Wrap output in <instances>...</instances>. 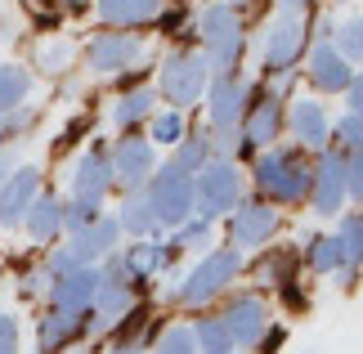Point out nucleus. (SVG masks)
I'll list each match as a JSON object with an SVG mask.
<instances>
[{
    "label": "nucleus",
    "mask_w": 363,
    "mask_h": 354,
    "mask_svg": "<svg viewBox=\"0 0 363 354\" xmlns=\"http://www.w3.org/2000/svg\"><path fill=\"white\" fill-rule=\"evenodd\" d=\"M144 54V40L130 36V32H104L90 40V67L94 72H121V67L139 63Z\"/></svg>",
    "instance_id": "a211bd4d"
},
{
    "label": "nucleus",
    "mask_w": 363,
    "mask_h": 354,
    "mask_svg": "<svg viewBox=\"0 0 363 354\" xmlns=\"http://www.w3.org/2000/svg\"><path fill=\"white\" fill-rule=\"evenodd\" d=\"M278 233V211L269 202H247L229 216V247L242 251V247H264L269 238Z\"/></svg>",
    "instance_id": "ddd939ff"
},
{
    "label": "nucleus",
    "mask_w": 363,
    "mask_h": 354,
    "mask_svg": "<svg viewBox=\"0 0 363 354\" xmlns=\"http://www.w3.org/2000/svg\"><path fill=\"white\" fill-rule=\"evenodd\" d=\"M332 238H337V251H341V269H337V274H345V282H354L359 265H363V211H350Z\"/></svg>",
    "instance_id": "5701e85b"
},
{
    "label": "nucleus",
    "mask_w": 363,
    "mask_h": 354,
    "mask_svg": "<svg viewBox=\"0 0 363 354\" xmlns=\"http://www.w3.org/2000/svg\"><path fill=\"white\" fill-rule=\"evenodd\" d=\"M198 32H202V45H206V63L220 67V72H233L242 59V23L233 18V9L229 5L202 9Z\"/></svg>",
    "instance_id": "423d86ee"
},
{
    "label": "nucleus",
    "mask_w": 363,
    "mask_h": 354,
    "mask_svg": "<svg viewBox=\"0 0 363 354\" xmlns=\"http://www.w3.org/2000/svg\"><path fill=\"white\" fill-rule=\"evenodd\" d=\"M332 50H337L345 63H350V59H363V18H350V23H345L341 32H337V45H332Z\"/></svg>",
    "instance_id": "f704fd0d"
},
{
    "label": "nucleus",
    "mask_w": 363,
    "mask_h": 354,
    "mask_svg": "<svg viewBox=\"0 0 363 354\" xmlns=\"http://www.w3.org/2000/svg\"><path fill=\"white\" fill-rule=\"evenodd\" d=\"M108 189H113V171H108V157L99 148H90L86 157L77 162V175H72V202L99 211V202L108 197Z\"/></svg>",
    "instance_id": "f3484780"
},
{
    "label": "nucleus",
    "mask_w": 363,
    "mask_h": 354,
    "mask_svg": "<svg viewBox=\"0 0 363 354\" xmlns=\"http://www.w3.org/2000/svg\"><path fill=\"white\" fill-rule=\"evenodd\" d=\"M193 345H198V354H233V341H229V332H225L220 319H198Z\"/></svg>",
    "instance_id": "7c9ffc66"
},
{
    "label": "nucleus",
    "mask_w": 363,
    "mask_h": 354,
    "mask_svg": "<svg viewBox=\"0 0 363 354\" xmlns=\"http://www.w3.org/2000/svg\"><path fill=\"white\" fill-rule=\"evenodd\" d=\"M251 179L269 197V206L274 202L301 206V202H310V189H314V162L305 157V148H269L256 157Z\"/></svg>",
    "instance_id": "f257e3e1"
},
{
    "label": "nucleus",
    "mask_w": 363,
    "mask_h": 354,
    "mask_svg": "<svg viewBox=\"0 0 363 354\" xmlns=\"http://www.w3.org/2000/svg\"><path fill=\"white\" fill-rule=\"evenodd\" d=\"M269 305L260 301V296H233V301L225 305V314H220V323H225V332H229V341L233 350H247V345H256L264 328H269Z\"/></svg>",
    "instance_id": "9b49d317"
},
{
    "label": "nucleus",
    "mask_w": 363,
    "mask_h": 354,
    "mask_svg": "<svg viewBox=\"0 0 363 354\" xmlns=\"http://www.w3.org/2000/svg\"><path fill=\"white\" fill-rule=\"evenodd\" d=\"M144 197L152 206V216H157V224H171V229H179L189 216H193V175H184L179 166L166 162L162 171H152V179L144 184Z\"/></svg>",
    "instance_id": "39448f33"
},
{
    "label": "nucleus",
    "mask_w": 363,
    "mask_h": 354,
    "mask_svg": "<svg viewBox=\"0 0 363 354\" xmlns=\"http://www.w3.org/2000/svg\"><path fill=\"white\" fill-rule=\"evenodd\" d=\"M337 139H341V148L337 153H363V117H354V112H345V117L337 121Z\"/></svg>",
    "instance_id": "c9c22d12"
},
{
    "label": "nucleus",
    "mask_w": 363,
    "mask_h": 354,
    "mask_svg": "<svg viewBox=\"0 0 363 354\" xmlns=\"http://www.w3.org/2000/svg\"><path fill=\"white\" fill-rule=\"evenodd\" d=\"M238 269H242V251H233V247H225V251H211V256H202L198 265L184 274V287H179V301L184 305H211L220 292L229 287L233 278H238Z\"/></svg>",
    "instance_id": "20e7f679"
},
{
    "label": "nucleus",
    "mask_w": 363,
    "mask_h": 354,
    "mask_svg": "<svg viewBox=\"0 0 363 354\" xmlns=\"http://www.w3.org/2000/svg\"><path fill=\"white\" fill-rule=\"evenodd\" d=\"M206 162H211V139H206V135H193V139H179V144H175L171 166H179L184 175H198Z\"/></svg>",
    "instance_id": "c756f323"
},
{
    "label": "nucleus",
    "mask_w": 363,
    "mask_h": 354,
    "mask_svg": "<svg viewBox=\"0 0 363 354\" xmlns=\"http://www.w3.org/2000/svg\"><path fill=\"white\" fill-rule=\"evenodd\" d=\"M152 354H198V345H193V328H166L162 341L152 345Z\"/></svg>",
    "instance_id": "e433bc0d"
},
{
    "label": "nucleus",
    "mask_w": 363,
    "mask_h": 354,
    "mask_svg": "<svg viewBox=\"0 0 363 354\" xmlns=\"http://www.w3.org/2000/svg\"><path fill=\"white\" fill-rule=\"evenodd\" d=\"M179 256V247H175V238L171 243H135V247H125V269L135 274V282H148V278H157L162 269H171V260Z\"/></svg>",
    "instance_id": "4be33fe9"
},
{
    "label": "nucleus",
    "mask_w": 363,
    "mask_h": 354,
    "mask_svg": "<svg viewBox=\"0 0 363 354\" xmlns=\"http://www.w3.org/2000/svg\"><path fill=\"white\" fill-rule=\"evenodd\" d=\"M117 220H108V216H94L81 233H72V243H67V251H72V260L77 265H94V260H108L117 251Z\"/></svg>",
    "instance_id": "6ab92c4d"
},
{
    "label": "nucleus",
    "mask_w": 363,
    "mask_h": 354,
    "mask_svg": "<svg viewBox=\"0 0 363 354\" xmlns=\"http://www.w3.org/2000/svg\"><path fill=\"white\" fill-rule=\"evenodd\" d=\"M0 179H5V162H0Z\"/></svg>",
    "instance_id": "49530a36"
},
{
    "label": "nucleus",
    "mask_w": 363,
    "mask_h": 354,
    "mask_svg": "<svg viewBox=\"0 0 363 354\" xmlns=\"http://www.w3.org/2000/svg\"><path fill=\"white\" fill-rule=\"evenodd\" d=\"M99 13L113 27H139L162 13V0H99Z\"/></svg>",
    "instance_id": "b1692460"
},
{
    "label": "nucleus",
    "mask_w": 363,
    "mask_h": 354,
    "mask_svg": "<svg viewBox=\"0 0 363 354\" xmlns=\"http://www.w3.org/2000/svg\"><path fill=\"white\" fill-rule=\"evenodd\" d=\"M345 202V153L323 148V157L314 162V189H310V206L318 216H341Z\"/></svg>",
    "instance_id": "f8f14e48"
},
{
    "label": "nucleus",
    "mask_w": 363,
    "mask_h": 354,
    "mask_svg": "<svg viewBox=\"0 0 363 354\" xmlns=\"http://www.w3.org/2000/svg\"><path fill=\"white\" fill-rule=\"evenodd\" d=\"M305 265H310L314 274H337V269H341L337 238H310V247H305Z\"/></svg>",
    "instance_id": "2f4dec72"
},
{
    "label": "nucleus",
    "mask_w": 363,
    "mask_h": 354,
    "mask_svg": "<svg viewBox=\"0 0 363 354\" xmlns=\"http://www.w3.org/2000/svg\"><path fill=\"white\" fill-rule=\"evenodd\" d=\"M90 328H94V309H50L36 323V345L40 354H63L67 345L86 341Z\"/></svg>",
    "instance_id": "1a4fd4ad"
},
{
    "label": "nucleus",
    "mask_w": 363,
    "mask_h": 354,
    "mask_svg": "<svg viewBox=\"0 0 363 354\" xmlns=\"http://www.w3.org/2000/svg\"><path fill=\"white\" fill-rule=\"evenodd\" d=\"M242 202V175H238V162H225V157H211L193 175V216L198 220H220V216H233Z\"/></svg>",
    "instance_id": "f03ea898"
},
{
    "label": "nucleus",
    "mask_w": 363,
    "mask_h": 354,
    "mask_svg": "<svg viewBox=\"0 0 363 354\" xmlns=\"http://www.w3.org/2000/svg\"><path fill=\"white\" fill-rule=\"evenodd\" d=\"M305 40H310V27H305L301 18H278L269 27V36H264V72H274V77H283L291 72V67L301 63V54H305Z\"/></svg>",
    "instance_id": "9d476101"
},
{
    "label": "nucleus",
    "mask_w": 363,
    "mask_h": 354,
    "mask_svg": "<svg viewBox=\"0 0 363 354\" xmlns=\"http://www.w3.org/2000/svg\"><path fill=\"white\" fill-rule=\"evenodd\" d=\"M117 229L135 233V238H148L152 229H157V216H152V206H148L144 193H125V202L117 211Z\"/></svg>",
    "instance_id": "a878e982"
},
{
    "label": "nucleus",
    "mask_w": 363,
    "mask_h": 354,
    "mask_svg": "<svg viewBox=\"0 0 363 354\" xmlns=\"http://www.w3.org/2000/svg\"><path fill=\"white\" fill-rule=\"evenodd\" d=\"M54 5H59V9H86L90 0H54Z\"/></svg>",
    "instance_id": "c03bdc74"
},
{
    "label": "nucleus",
    "mask_w": 363,
    "mask_h": 354,
    "mask_svg": "<svg viewBox=\"0 0 363 354\" xmlns=\"http://www.w3.org/2000/svg\"><path fill=\"white\" fill-rule=\"evenodd\" d=\"M99 292V265H77L50 278V309H90Z\"/></svg>",
    "instance_id": "2eb2a0df"
},
{
    "label": "nucleus",
    "mask_w": 363,
    "mask_h": 354,
    "mask_svg": "<svg viewBox=\"0 0 363 354\" xmlns=\"http://www.w3.org/2000/svg\"><path fill=\"white\" fill-rule=\"evenodd\" d=\"M211 243V220H198V216H189L184 224H179V233H175V247L179 251H198Z\"/></svg>",
    "instance_id": "72a5a7b5"
},
{
    "label": "nucleus",
    "mask_w": 363,
    "mask_h": 354,
    "mask_svg": "<svg viewBox=\"0 0 363 354\" xmlns=\"http://www.w3.org/2000/svg\"><path fill=\"white\" fill-rule=\"evenodd\" d=\"M233 354H242V350H233Z\"/></svg>",
    "instance_id": "09e8293b"
},
{
    "label": "nucleus",
    "mask_w": 363,
    "mask_h": 354,
    "mask_svg": "<svg viewBox=\"0 0 363 354\" xmlns=\"http://www.w3.org/2000/svg\"><path fill=\"white\" fill-rule=\"evenodd\" d=\"M27 90H32V72H27V67H18V63H5V67H0V112L23 108Z\"/></svg>",
    "instance_id": "c85d7f7f"
},
{
    "label": "nucleus",
    "mask_w": 363,
    "mask_h": 354,
    "mask_svg": "<svg viewBox=\"0 0 363 354\" xmlns=\"http://www.w3.org/2000/svg\"><path fill=\"white\" fill-rule=\"evenodd\" d=\"M206 99H211V104H206V108H211V126H216V131H229V126L242 121L251 90H247V81L238 72H220L211 86H206Z\"/></svg>",
    "instance_id": "4468645a"
},
{
    "label": "nucleus",
    "mask_w": 363,
    "mask_h": 354,
    "mask_svg": "<svg viewBox=\"0 0 363 354\" xmlns=\"http://www.w3.org/2000/svg\"><path fill=\"white\" fill-rule=\"evenodd\" d=\"M36 197H40V171L36 166H23L18 175H9L0 184V224H5V229H18Z\"/></svg>",
    "instance_id": "dca6fc26"
},
{
    "label": "nucleus",
    "mask_w": 363,
    "mask_h": 354,
    "mask_svg": "<svg viewBox=\"0 0 363 354\" xmlns=\"http://www.w3.org/2000/svg\"><path fill=\"white\" fill-rule=\"evenodd\" d=\"M23 224H27V233H32L36 243L59 238V233H63V202H59V197H36L32 211L23 216Z\"/></svg>",
    "instance_id": "393cba45"
},
{
    "label": "nucleus",
    "mask_w": 363,
    "mask_h": 354,
    "mask_svg": "<svg viewBox=\"0 0 363 354\" xmlns=\"http://www.w3.org/2000/svg\"><path fill=\"white\" fill-rule=\"evenodd\" d=\"M345 104H350L354 117H363V72L350 77V86H345Z\"/></svg>",
    "instance_id": "79ce46f5"
},
{
    "label": "nucleus",
    "mask_w": 363,
    "mask_h": 354,
    "mask_svg": "<svg viewBox=\"0 0 363 354\" xmlns=\"http://www.w3.org/2000/svg\"><path fill=\"white\" fill-rule=\"evenodd\" d=\"M179 139H184V117L179 112H152V144L175 148Z\"/></svg>",
    "instance_id": "473e14b6"
},
{
    "label": "nucleus",
    "mask_w": 363,
    "mask_h": 354,
    "mask_svg": "<svg viewBox=\"0 0 363 354\" xmlns=\"http://www.w3.org/2000/svg\"><path fill=\"white\" fill-rule=\"evenodd\" d=\"M211 86V63H206V54L198 50H179V54H166L162 67H157V90L162 99H171L175 108H189L198 104Z\"/></svg>",
    "instance_id": "7ed1b4c3"
},
{
    "label": "nucleus",
    "mask_w": 363,
    "mask_h": 354,
    "mask_svg": "<svg viewBox=\"0 0 363 354\" xmlns=\"http://www.w3.org/2000/svg\"><path fill=\"white\" fill-rule=\"evenodd\" d=\"M296 265H301V256H296V251H287V247H274L269 256H260V265H256V278H260V282H269V287H287V282H296Z\"/></svg>",
    "instance_id": "bb28decb"
},
{
    "label": "nucleus",
    "mask_w": 363,
    "mask_h": 354,
    "mask_svg": "<svg viewBox=\"0 0 363 354\" xmlns=\"http://www.w3.org/2000/svg\"><path fill=\"white\" fill-rule=\"evenodd\" d=\"M287 126L301 148H328V139H332V121H328L323 104H314V99H296L287 112Z\"/></svg>",
    "instance_id": "aec40b11"
},
{
    "label": "nucleus",
    "mask_w": 363,
    "mask_h": 354,
    "mask_svg": "<svg viewBox=\"0 0 363 354\" xmlns=\"http://www.w3.org/2000/svg\"><path fill=\"white\" fill-rule=\"evenodd\" d=\"M36 121V112L32 108H13V112H0V139H13V135H23L27 126Z\"/></svg>",
    "instance_id": "4c0bfd02"
},
{
    "label": "nucleus",
    "mask_w": 363,
    "mask_h": 354,
    "mask_svg": "<svg viewBox=\"0 0 363 354\" xmlns=\"http://www.w3.org/2000/svg\"><path fill=\"white\" fill-rule=\"evenodd\" d=\"M283 126H287V112H283V104H278V94L260 90L256 99H247L238 135H242L247 148H274V139L283 135Z\"/></svg>",
    "instance_id": "6e6552de"
},
{
    "label": "nucleus",
    "mask_w": 363,
    "mask_h": 354,
    "mask_svg": "<svg viewBox=\"0 0 363 354\" xmlns=\"http://www.w3.org/2000/svg\"><path fill=\"white\" fill-rule=\"evenodd\" d=\"M108 171H113V189L121 193H144V184L157 171V153H152L148 139H135V135H121L113 157H108Z\"/></svg>",
    "instance_id": "0eeeda50"
},
{
    "label": "nucleus",
    "mask_w": 363,
    "mask_h": 354,
    "mask_svg": "<svg viewBox=\"0 0 363 354\" xmlns=\"http://www.w3.org/2000/svg\"><path fill=\"white\" fill-rule=\"evenodd\" d=\"M67 63H72V45H67V40H59V45H45V50H40V67H45V72H63Z\"/></svg>",
    "instance_id": "a19ab883"
},
{
    "label": "nucleus",
    "mask_w": 363,
    "mask_h": 354,
    "mask_svg": "<svg viewBox=\"0 0 363 354\" xmlns=\"http://www.w3.org/2000/svg\"><path fill=\"white\" fill-rule=\"evenodd\" d=\"M283 341H287V332H283V328H264V336L256 341V350H260V354H274Z\"/></svg>",
    "instance_id": "37998d69"
},
{
    "label": "nucleus",
    "mask_w": 363,
    "mask_h": 354,
    "mask_svg": "<svg viewBox=\"0 0 363 354\" xmlns=\"http://www.w3.org/2000/svg\"><path fill=\"white\" fill-rule=\"evenodd\" d=\"M108 354H121V350H108Z\"/></svg>",
    "instance_id": "de8ad7c7"
},
{
    "label": "nucleus",
    "mask_w": 363,
    "mask_h": 354,
    "mask_svg": "<svg viewBox=\"0 0 363 354\" xmlns=\"http://www.w3.org/2000/svg\"><path fill=\"white\" fill-rule=\"evenodd\" d=\"M152 99H157L152 90H125V94H121V104L113 108V121L121 126L125 135H130L139 121H148V117H152Z\"/></svg>",
    "instance_id": "cd10ccee"
},
{
    "label": "nucleus",
    "mask_w": 363,
    "mask_h": 354,
    "mask_svg": "<svg viewBox=\"0 0 363 354\" xmlns=\"http://www.w3.org/2000/svg\"><path fill=\"white\" fill-rule=\"evenodd\" d=\"M18 350H23L18 314H0V354H18Z\"/></svg>",
    "instance_id": "58836bf2"
},
{
    "label": "nucleus",
    "mask_w": 363,
    "mask_h": 354,
    "mask_svg": "<svg viewBox=\"0 0 363 354\" xmlns=\"http://www.w3.org/2000/svg\"><path fill=\"white\" fill-rule=\"evenodd\" d=\"M345 197L363 202V153H350V157H345Z\"/></svg>",
    "instance_id": "ea45409f"
},
{
    "label": "nucleus",
    "mask_w": 363,
    "mask_h": 354,
    "mask_svg": "<svg viewBox=\"0 0 363 354\" xmlns=\"http://www.w3.org/2000/svg\"><path fill=\"white\" fill-rule=\"evenodd\" d=\"M350 63L341 59L332 45H318L310 54V86L314 90H323V94H345V86H350Z\"/></svg>",
    "instance_id": "412c9836"
},
{
    "label": "nucleus",
    "mask_w": 363,
    "mask_h": 354,
    "mask_svg": "<svg viewBox=\"0 0 363 354\" xmlns=\"http://www.w3.org/2000/svg\"><path fill=\"white\" fill-rule=\"evenodd\" d=\"M278 5H283V9H287V13H296V9H301V5H305V0H278Z\"/></svg>",
    "instance_id": "a18cd8bd"
}]
</instances>
